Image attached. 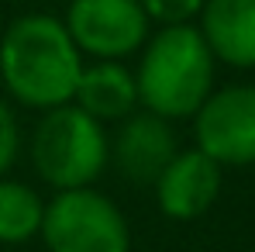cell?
Returning a JSON list of instances; mask_svg holds the SVG:
<instances>
[{
  "mask_svg": "<svg viewBox=\"0 0 255 252\" xmlns=\"http://www.w3.org/2000/svg\"><path fill=\"white\" fill-rule=\"evenodd\" d=\"M73 104L93 121H125L138 111V83L134 73L121 62H93L83 66Z\"/></svg>",
  "mask_w": 255,
  "mask_h": 252,
  "instance_id": "30bf717a",
  "label": "cell"
},
{
  "mask_svg": "<svg viewBox=\"0 0 255 252\" xmlns=\"http://www.w3.org/2000/svg\"><path fill=\"white\" fill-rule=\"evenodd\" d=\"M38 235L48 252H131L125 214L90 187L59 190L55 201L45 204Z\"/></svg>",
  "mask_w": 255,
  "mask_h": 252,
  "instance_id": "277c9868",
  "label": "cell"
},
{
  "mask_svg": "<svg viewBox=\"0 0 255 252\" xmlns=\"http://www.w3.org/2000/svg\"><path fill=\"white\" fill-rule=\"evenodd\" d=\"M197 31L214 62L255 69V0H204Z\"/></svg>",
  "mask_w": 255,
  "mask_h": 252,
  "instance_id": "9c48e42d",
  "label": "cell"
},
{
  "mask_svg": "<svg viewBox=\"0 0 255 252\" xmlns=\"http://www.w3.org/2000/svg\"><path fill=\"white\" fill-rule=\"evenodd\" d=\"M138 104L166 121L193 118L214 93V55L193 24L162 28L145 45L138 73Z\"/></svg>",
  "mask_w": 255,
  "mask_h": 252,
  "instance_id": "7a4b0ae2",
  "label": "cell"
},
{
  "mask_svg": "<svg viewBox=\"0 0 255 252\" xmlns=\"http://www.w3.org/2000/svg\"><path fill=\"white\" fill-rule=\"evenodd\" d=\"M155 187V201L166 218L176 221H193L221 194V166L211 156H204L200 149H186L176 152L172 163L162 169V176L152 183Z\"/></svg>",
  "mask_w": 255,
  "mask_h": 252,
  "instance_id": "52a82bcc",
  "label": "cell"
},
{
  "mask_svg": "<svg viewBox=\"0 0 255 252\" xmlns=\"http://www.w3.org/2000/svg\"><path fill=\"white\" fill-rule=\"evenodd\" d=\"M111 159V142L100 121L83 114L76 104L45 111L31 135V163L55 190L90 187Z\"/></svg>",
  "mask_w": 255,
  "mask_h": 252,
  "instance_id": "3957f363",
  "label": "cell"
},
{
  "mask_svg": "<svg viewBox=\"0 0 255 252\" xmlns=\"http://www.w3.org/2000/svg\"><path fill=\"white\" fill-rule=\"evenodd\" d=\"M83 55L52 14H21L0 38V80L7 93L35 111L73 104Z\"/></svg>",
  "mask_w": 255,
  "mask_h": 252,
  "instance_id": "6da1fadb",
  "label": "cell"
},
{
  "mask_svg": "<svg viewBox=\"0 0 255 252\" xmlns=\"http://www.w3.org/2000/svg\"><path fill=\"white\" fill-rule=\"evenodd\" d=\"M17 149H21V131H17V121H14L10 107H7L3 97H0V176L14 166Z\"/></svg>",
  "mask_w": 255,
  "mask_h": 252,
  "instance_id": "4fadbf2b",
  "label": "cell"
},
{
  "mask_svg": "<svg viewBox=\"0 0 255 252\" xmlns=\"http://www.w3.org/2000/svg\"><path fill=\"white\" fill-rule=\"evenodd\" d=\"M197 149L217 166L255 163V86L235 83L214 90L193 114Z\"/></svg>",
  "mask_w": 255,
  "mask_h": 252,
  "instance_id": "8992f818",
  "label": "cell"
},
{
  "mask_svg": "<svg viewBox=\"0 0 255 252\" xmlns=\"http://www.w3.org/2000/svg\"><path fill=\"white\" fill-rule=\"evenodd\" d=\"M42 197L28 183L0 176V242H7V246L28 242L31 235L42 232Z\"/></svg>",
  "mask_w": 255,
  "mask_h": 252,
  "instance_id": "8fae6325",
  "label": "cell"
},
{
  "mask_svg": "<svg viewBox=\"0 0 255 252\" xmlns=\"http://www.w3.org/2000/svg\"><path fill=\"white\" fill-rule=\"evenodd\" d=\"M62 24L80 55L93 62H121L148 42L152 21L138 0H73Z\"/></svg>",
  "mask_w": 255,
  "mask_h": 252,
  "instance_id": "5b68a950",
  "label": "cell"
},
{
  "mask_svg": "<svg viewBox=\"0 0 255 252\" xmlns=\"http://www.w3.org/2000/svg\"><path fill=\"white\" fill-rule=\"evenodd\" d=\"M176 135L166 118L134 111L114 138V163L131 183H155L176 156Z\"/></svg>",
  "mask_w": 255,
  "mask_h": 252,
  "instance_id": "ba28073f",
  "label": "cell"
},
{
  "mask_svg": "<svg viewBox=\"0 0 255 252\" xmlns=\"http://www.w3.org/2000/svg\"><path fill=\"white\" fill-rule=\"evenodd\" d=\"M145 17L162 24V28H176V24H190L193 17H200L204 0H138Z\"/></svg>",
  "mask_w": 255,
  "mask_h": 252,
  "instance_id": "7c38bea8",
  "label": "cell"
}]
</instances>
